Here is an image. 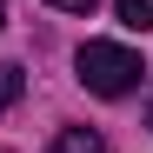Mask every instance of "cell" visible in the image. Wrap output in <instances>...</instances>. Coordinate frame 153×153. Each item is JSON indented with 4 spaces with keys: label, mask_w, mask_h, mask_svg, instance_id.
<instances>
[{
    "label": "cell",
    "mask_w": 153,
    "mask_h": 153,
    "mask_svg": "<svg viewBox=\"0 0 153 153\" xmlns=\"http://www.w3.org/2000/svg\"><path fill=\"white\" fill-rule=\"evenodd\" d=\"M0 27H7V7H0Z\"/></svg>",
    "instance_id": "8992f818"
},
{
    "label": "cell",
    "mask_w": 153,
    "mask_h": 153,
    "mask_svg": "<svg viewBox=\"0 0 153 153\" xmlns=\"http://www.w3.org/2000/svg\"><path fill=\"white\" fill-rule=\"evenodd\" d=\"M73 67H80V87L100 93V100L133 93V87H140V73H146V60L133 53V47H120V40H87Z\"/></svg>",
    "instance_id": "6da1fadb"
},
{
    "label": "cell",
    "mask_w": 153,
    "mask_h": 153,
    "mask_svg": "<svg viewBox=\"0 0 153 153\" xmlns=\"http://www.w3.org/2000/svg\"><path fill=\"white\" fill-rule=\"evenodd\" d=\"M60 13H93V0H53Z\"/></svg>",
    "instance_id": "5b68a950"
},
{
    "label": "cell",
    "mask_w": 153,
    "mask_h": 153,
    "mask_svg": "<svg viewBox=\"0 0 153 153\" xmlns=\"http://www.w3.org/2000/svg\"><path fill=\"white\" fill-rule=\"evenodd\" d=\"M146 120H153V113H146Z\"/></svg>",
    "instance_id": "52a82bcc"
},
{
    "label": "cell",
    "mask_w": 153,
    "mask_h": 153,
    "mask_svg": "<svg viewBox=\"0 0 153 153\" xmlns=\"http://www.w3.org/2000/svg\"><path fill=\"white\" fill-rule=\"evenodd\" d=\"M53 153H107V140H100L93 126H60V133H53Z\"/></svg>",
    "instance_id": "7a4b0ae2"
},
{
    "label": "cell",
    "mask_w": 153,
    "mask_h": 153,
    "mask_svg": "<svg viewBox=\"0 0 153 153\" xmlns=\"http://www.w3.org/2000/svg\"><path fill=\"white\" fill-rule=\"evenodd\" d=\"M113 13H120V27H153V0H113Z\"/></svg>",
    "instance_id": "3957f363"
},
{
    "label": "cell",
    "mask_w": 153,
    "mask_h": 153,
    "mask_svg": "<svg viewBox=\"0 0 153 153\" xmlns=\"http://www.w3.org/2000/svg\"><path fill=\"white\" fill-rule=\"evenodd\" d=\"M20 87H27V73H20V67H0V113L20 100Z\"/></svg>",
    "instance_id": "277c9868"
}]
</instances>
